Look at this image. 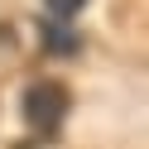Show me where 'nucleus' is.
Listing matches in <instances>:
<instances>
[{"label":"nucleus","instance_id":"1","mask_svg":"<svg viewBox=\"0 0 149 149\" xmlns=\"http://www.w3.org/2000/svg\"><path fill=\"white\" fill-rule=\"evenodd\" d=\"M68 106H72L68 87H63V82H48V77H43V82H29V87H24V101H19L24 125H29L39 139H53V135L63 130Z\"/></svg>","mask_w":149,"mask_h":149},{"label":"nucleus","instance_id":"2","mask_svg":"<svg viewBox=\"0 0 149 149\" xmlns=\"http://www.w3.org/2000/svg\"><path fill=\"white\" fill-rule=\"evenodd\" d=\"M39 34H43V48H48L53 58H72V53L82 48V34L72 29V24H58V19H39Z\"/></svg>","mask_w":149,"mask_h":149},{"label":"nucleus","instance_id":"3","mask_svg":"<svg viewBox=\"0 0 149 149\" xmlns=\"http://www.w3.org/2000/svg\"><path fill=\"white\" fill-rule=\"evenodd\" d=\"M87 5H91V0H43V15H48V19H58V24H72Z\"/></svg>","mask_w":149,"mask_h":149}]
</instances>
